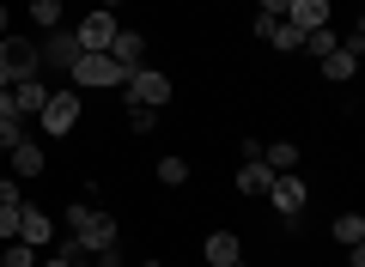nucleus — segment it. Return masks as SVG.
I'll list each match as a JSON object with an SVG mask.
<instances>
[{"label": "nucleus", "mask_w": 365, "mask_h": 267, "mask_svg": "<svg viewBox=\"0 0 365 267\" xmlns=\"http://www.w3.org/2000/svg\"><path fill=\"white\" fill-rule=\"evenodd\" d=\"M0 73L13 79V85H19V79H37V73H43L37 43H31V37H13V31H6V37H0Z\"/></svg>", "instance_id": "obj_1"}, {"label": "nucleus", "mask_w": 365, "mask_h": 267, "mask_svg": "<svg viewBox=\"0 0 365 267\" xmlns=\"http://www.w3.org/2000/svg\"><path fill=\"white\" fill-rule=\"evenodd\" d=\"M67 79H73V85H128V73H122L116 61H110V55H79L73 67H67Z\"/></svg>", "instance_id": "obj_3"}, {"label": "nucleus", "mask_w": 365, "mask_h": 267, "mask_svg": "<svg viewBox=\"0 0 365 267\" xmlns=\"http://www.w3.org/2000/svg\"><path fill=\"white\" fill-rule=\"evenodd\" d=\"M6 31H13V13H6V6H0V37H6Z\"/></svg>", "instance_id": "obj_30"}, {"label": "nucleus", "mask_w": 365, "mask_h": 267, "mask_svg": "<svg viewBox=\"0 0 365 267\" xmlns=\"http://www.w3.org/2000/svg\"><path fill=\"white\" fill-rule=\"evenodd\" d=\"M110 61H116L122 73L146 67V37H140V31H116V43H110Z\"/></svg>", "instance_id": "obj_11"}, {"label": "nucleus", "mask_w": 365, "mask_h": 267, "mask_svg": "<svg viewBox=\"0 0 365 267\" xmlns=\"http://www.w3.org/2000/svg\"><path fill=\"white\" fill-rule=\"evenodd\" d=\"M37 122H43V134H55V140H61L67 127L79 122V91H49V103L37 110Z\"/></svg>", "instance_id": "obj_5"}, {"label": "nucleus", "mask_w": 365, "mask_h": 267, "mask_svg": "<svg viewBox=\"0 0 365 267\" xmlns=\"http://www.w3.org/2000/svg\"><path fill=\"white\" fill-rule=\"evenodd\" d=\"M25 13H31V25H37V31H61V0H31Z\"/></svg>", "instance_id": "obj_18"}, {"label": "nucleus", "mask_w": 365, "mask_h": 267, "mask_svg": "<svg viewBox=\"0 0 365 267\" xmlns=\"http://www.w3.org/2000/svg\"><path fill=\"white\" fill-rule=\"evenodd\" d=\"M6 85H13V79H6V73H0V91H6Z\"/></svg>", "instance_id": "obj_32"}, {"label": "nucleus", "mask_w": 365, "mask_h": 267, "mask_svg": "<svg viewBox=\"0 0 365 267\" xmlns=\"http://www.w3.org/2000/svg\"><path fill=\"white\" fill-rule=\"evenodd\" d=\"M19 243H31V249H49V243H55V219L43 213V206H19Z\"/></svg>", "instance_id": "obj_8"}, {"label": "nucleus", "mask_w": 365, "mask_h": 267, "mask_svg": "<svg viewBox=\"0 0 365 267\" xmlns=\"http://www.w3.org/2000/svg\"><path fill=\"white\" fill-rule=\"evenodd\" d=\"M0 267H37V249H31V243H6V249H0Z\"/></svg>", "instance_id": "obj_22"}, {"label": "nucleus", "mask_w": 365, "mask_h": 267, "mask_svg": "<svg viewBox=\"0 0 365 267\" xmlns=\"http://www.w3.org/2000/svg\"><path fill=\"white\" fill-rule=\"evenodd\" d=\"M353 73H359V55H347V49H329V55H323V79H335V85H347Z\"/></svg>", "instance_id": "obj_17"}, {"label": "nucleus", "mask_w": 365, "mask_h": 267, "mask_svg": "<svg viewBox=\"0 0 365 267\" xmlns=\"http://www.w3.org/2000/svg\"><path fill=\"white\" fill-rule=\"evenodd\" d=\"M37 55H43V67H61V73H67V67H73L86 49H79V37H73V31H43Z\"/></svg>", "instance_id": "obj_7"}, {"label": "nucleus", "mask_w": 365, "mask_h": 267, "mask_svg": "<svg viewBox=\"0 0 365 267\" xmlns=\"http://www.w3.org/2000/svg\"><path fill=\"white\" fill-rule=\"evenodd\" d=\"M232 182H237V194H250V201H256V194H268V189H274V170L262 164V158H250V164L237 170Z\"/></svg>", "instance_id": "obj_13"}, {"label": "nucleus", "mask_w": 365, "mask_h": 267, "mask_svg": "<svg viewBox=\"0 0 365 267\" xmlns=\"http://www.w3.org/2000/svg\"><path fill=\"white\" fill-rule=\"evenodd\" d=\"M207 267H232V261H244V237L237 231H207Z\"/></svg>", "instance_id": "obj_12"}, {"label": "nucleus", "mask_w": 365, "mask_h": 267, "mask_svg": "<svg viewBox=\"0 0 365 267\" xmlns=\"http://www.w3.org/2000/svg\"><path fill=\"white\" fill-rule=\"evenodd\" d=\"M299 49H311L317 61H323L329 49H341V37H335V31H329V25H323V31H304V43H299Z\"/></svg>", "instance_id": "obj_21"}, {"label": "nucleus", "mask_w": 365, "mask_h": 267, "mask_svg": "<svg viewBox=\"0 0 365 267\" xmlns=\"http://www.w3.org/2000/svg\"><path fill=\"white\" fill-rule=\"evenodd\" d=\"M104 6H116V0H104Z\"/></svg>", "instance_id": "obj_34"}, {"label": "nucleus", "mask_w": 365, "mask_h": 267, "mask_svg": "<svg viewBox=\"0 0 365 267\" xmlns=\"http://www.w3.org/2000/svg\"><path fill=\"white\" fill-rule=\"evenodd\" d=\"M19 237V206H0V243Z\"/></svg>", "instance_id": "obj_24"}, {"label": "nucleus", "mask_w": 365, "mask_h": 267, "mask_svg": "<svg viewBox=\"0 0 365 267\" xmlns=\"http://www.w3.org/2000/svg\"><path fill=\"white\" fill-rule=\"evenodd\" d=\"M146 267H165V261H146Z\"/></svg>", "instance_id": "obj_33"}, {"label": "nucleus", "mask_w": 365, "mask_h": 267, "mask_svg": "<svg viewBox=\"0 0 365 267\" xmlns=\"http://www.w3.org/2000/svg\"><path fill=\"white\" fill-rule=\"evenodd\" d=\"M158 182H165V189H177V182H189V158H158Z\"/></svg>", "instance_id": "obj_20"}, {"label": "nucleus", "mask_w": 365, "mask_h": 267, "mask_svg": "<svg viewBox=\"0 0 365 267\" xmlns=\"http://www.w3.org/2000/svg\"><path fill=\"white\" fill-rule=\"evenodd\" d=\"M0 206H25V201H19V182H13V177H0Z\"/></svg>", "instance_id": "obj_25"}, {"label": "nucleus", "mask_w": 365, "mask_h": 267, "mask_svg": "<svg viewBox=\"0 0 365 267\" xmlns=\"http://www.w3.org/2000/svg\"><path fill=\"white\" fill-rule=\"evenodd\" d=\"M6 91H13V103H19V115H25V122L49 103V85H43V79H19V85H6Z\"/></svg>", "instance_id": "obj_14"}, {"label": "nucleus", "mask_w": 365, "mask_h": 267, "mask_svg": "<svg viewBox=\"0 0 365 267\" xmlns=\"http://www.w3.org/2000/svg\"><path fill=\"white\" fill-rule=\"evenodd\" d=\"M268 201H274V213H280V219H299V213H304V201H311V194H304V177H299V170H287V177H274Z\"/></svg>", "instance_id": "obj_6"}, {"label": "nucleus", "mask_w": 365, "mask_h": 267, "mask_svg": "<svg viewBox=\"0 0 365 267\" xmlns=\"http://www.w3.org/2000/svg\"><path fill=\"white\" fill-rule=\"evenodd\" d=\"M116 19H110V6H98V13H86V19H79V31H73V37H79V49H86V55H110V43H116Z\"/></svg>", "instance_id": "obj_4"}, {"label": "nucleus", "mask_w": 365, "mask_h": 267, "mask_svg": "<svg viewBox=\"0 0 365 267\" xmlns=\"http://www.w3.org/2000/svg\"><path fill=\"white\" fill-rule=\"evenodd\" d=\"M262 164H268L274 177H287V170H299V146H292V140H274V146H262Z\"/></svg>", "instance_id": "obj_16"}, {"label": "nucleus", "mask_w": 365, "mask_h": 267, "mask_svg": "<svg viewBox=\"0 0 365 267\" xmlns=\"http://www.w3.org/2000/svg\"><path fill=\"white\" fill-rule=\"evenodd\" d=\"M287 6L292 0H262V19H287Z\"/></svg>", "instance_id": "obj_28"}, {"label": "nucleus", "mask_w": 365, "mask_h": 267, "mask_svg": "<svg viewBox=\"0 0 365 267\" xmlns=\"http://www.w3.org/2000/svg\"><path fill=\"white\" fill-rule=\"evenodd\" d=\"M232 267H244V261H232Z\"/></svg>", "instance_id": "obj_35"}, {"label": "nucleus", "mask_w": 365, "mask_h": 267, "mask_svg": "<svg viewBox=\"0 0 365 267\" xmlns=\"http://www.w3.org/2000/svg\"><path fill=\"white\" fill-rule=\"evenodd\" d=\"M347 267H365V243H353V249H347Z\"/></svg>", "instance_id": "obj_29"}, {"label": "nucleus", "mask_w": 365, "mask_h": 267, "mask_svg": "<svg viewBox=\"0 0 365 267\" xmlns=\"http://www.w3.org/2000/svg\"><path fill=\"white\" fill-rule=\"evenodd\" d=\"M73 267H98V261H91V255H79V261H73Z\"/></svg>", "instance_id": "obj_31"}, {"label": "nucleus", "mask_w": 365, "mask_h": 267, "mask_svg": "<svg viewBox=\"0 0 365 267\" xmlns=\"http://www.w3.org/2000/svg\"><path fill=\"white\" fill-rule=\"evenodd\" d=\"M335 243H341V249L365 243V219H359V213H341V219H335Z\"/></svg>", "instance_id": "obj_19"}, {"label": "nucleus", "mask_w": 365, "mask_h": 267, "mask_svg": "<svg viewBox=\"0 0 365 267\" xmlns=\"http://www.w3.org/2000/svg\"><path fill=\"white\" fill-rule=\"evenodd\" d=\"M73 243H79V249H86V255H98V249H110V243H116V219H110V213H91L86 225L73 231Z\"/></svg>", "instance_id": "obj_9"}, {"label": "nucleus", "mask_w": 365, "mask_h": 267, "mask_svg": "<svg viewBox=\"0 0 365 267\" xmlns=\"http://www.w3.org/2000/svg\"><path fill=\"white\" fill-rule=\"evenodd\" d=\"M122 91H128V103H140V110H165L170 103V79L158 73V67H134Z\"/></svg>", "instance_id": "obj_2"}, {"label": "nucleus", "mask_w": 365, "mask_h": 267, "mask_svg": "<svg viewBox=\"0 0 365 267\" xmlns=\"http://www.w3.org/2000/svg\"><path fill=\"white\" fill-rule=\"evenodd\" d=\"M6 164H13V170H6V177H43V164H49V152H43V146L37 140H31V134H25V140H19L13 146V152H6Z\"/></svg>", "instance_id": "obj_10"}, {"label": "nucleus", "mask_w": 365, "mask_h": 267, "mask_svg": "<svg viewBox=\"0 0 365 267\" xmlns=\"http://www.w3.org/2000/svg\"><path fill=\"white\" fill-rule=\"evenodd\" d=\"M287 19H292L299 31H323V25H329V0H292Z\"/></svg>", "instance_id": "obj_15"}, {"label": "nucleus", "mask_w": 365, "mask_h": 267, "mask_svg": "<svg viewBox=\"0 0 365 267\" xmlns=\"http://www.w3.org/2000/svg\"><path fill=\"white\" fill-rule=\"evenodd\" d=\"M0 122H25V115H19V103H13V91H0Z\"/></svg>", "instance_id": "obj_27"}, {"label": "nucleus", "mask_w": 365, "mask_h": 267, "mask_svg": "<svg viewBox=\"0 0 365 267\" xmlns=\"http://www.w3.org/2000/svg\"><path fill=\"white\" fill-rule=\"evenodd\" d=\"M91 261H98V267H122V243H110V249H98Z\"/></svg>", "instance_id": "obj_26"}, {"label": "nucleus", "mask_w": 365, "mask_h": 267, "mask_svg": "<svg viewBox=\"0 0 365 267\" xmlns=\"http://www.w3.org/2000/svg\"><path fill=\"white\" fill-rule=\"evenodd\" d=\"M128 127H134V134H153V127H158V110H140V103H128Z\"/></svg>", "instance_id": "obj_23"}]
</instances>
